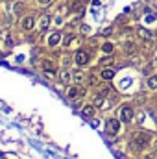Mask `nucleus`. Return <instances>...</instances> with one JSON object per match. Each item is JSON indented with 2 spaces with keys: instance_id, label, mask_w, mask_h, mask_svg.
Wrapping results in <instances>:
<instances>
[{
  "instance_id": "f257e3e1",
  "label": "nucleus",
  "mask_w": 157,
  "mask_h": 159,
  "mask_svg": "<svg viewBox=\"0 0 157 159\" xmlns=\"http://www.w3.org/2000/svg\"><path fill=\"white\" fill-rule=\"evenodd\" d=\"M150 141H152V135L148 133V131H139L135 137H133V141H131V150L133 152H142L148 144H150Z\"/></svg>"
},
{
  "instance_id": "f03ea898",
  "label": "nucleus",
  "mask_w": 157,
  "mask_h": 159,
  "mask_svg": "<svg viewBox=\"0 0 157 159\" xmlns=\"http://www.w3.org/2000/svg\"><path fill=\"white\" fill-rule=\"evenodd\" d=\"M118 129H120V120L117 119H109L105 122V131L109 133V135H117Z\"/></svg>"
},
{
  "instance_id": "7ed1b4c3",
  "label": "nucleus",
  "mask_w": 157,
  "mask_h": 159,
  "mask_svg": "<svg viewBox=\"0 0 157 159\" xmlns=\"http://www.w3.org/2000/svg\"><path fill=\"white\" fill-rule=\"evenodd\" d=\"M118 117L122 122H129V120L133 119V109L129 107V106H122L120 109H118Z\"/></svg>"
},
{
  "instance_id": "20e7f679",
  "label": "nucleus",
  "mask_w": 157,
  "mask_h": 159,
  "mask_svg": "<svg viewBox=\"0 0 157 159\" xmlns=\"http://www.w3.org/2000/svg\"><path fill=\"white\" fill-rule=\"evenodd\" d=\"M74 59H76V65H87V61H89V54H87L85 50H78L76 56H74Z\"/></svg>"
},
{
  "instance_id": "39448f33",
  "label": "nucleus",
  "mask_w": 157,
  "mask_h": 159,
  "mask_svg": "<svg viewBox=\"0 0 157 159\" xmlns=\"http://www.w3.org/2000/svg\"><path fill=\"white\" fill-rule=\"evenodd\" d=\"M34 24H35V19H34V17H24V19L20 20V26H22V30H26V32H30V30L34 28Z\"/></svg>"
},
{
  "instance_id": "423d86ee",
  "label": "nucleus",
  "mask_w": 157,
  "mask_h": 159,
  "mask_svg": "<svg viewBox=\"0 0 157 159\" xmlns=\"http://www.w3.org/2000/svg\"><path fill=\"white\" fill-rule=\"evenodd\" d=\"M67 94H69V98L76 100L78 96H83V94H85V91H83V89H79V87H70V89L67 91Z\"/></svg>"
},
{
  "instance_id": "0eeeda50",
  "label": "nucleus",
  "mask_w": 157,
  "mask_h": 159,
  "mask_svg": "<svg viewBox=\"0 0 157 159\" xmlns=\"http://www.w3.org/2000/svg\"><path fill=\"white\" fill-rule=\"evenodd\" d=\"M137 35H139L142 41H146V43H148V41H152V34H150L146 28H139V30H137Z\"/></svg>"
},
{
  "instance_id": "6e6552de",
  "label": "nucleus",
  "mask_w": 157,
  "mask_h": 159,
  "mask_svg": "<svg viewBox=\"0 0 157 159\" xmlns=\"http://www.w3.org/2000/svg\"><path fill=\"white\" fill-rule=\"evenodd\" d=\"M43 69H44V72H46V74H50V76L56 72L54 63H52V61H48V59H44V61H43Z\"/></svg>"
},
{
  "instance_id": "1a4fd4ad",
  "label": "nucleus",
  "mask_w": 157,
  "mask_h": 159,
  "mask_svg": "<svg viewBox=\"0 0 157 159\" xmlns=\"http://www.w3.org/2000/svg\"><path fill=\"white\" fill-rule=\"evenodd\" d=\"M81 115H83L85 119H92V117H94V106H83Z\"/></svg>"
},
{
  "instance_id": "9d476101",
  "label": "nucleus",
  "mask_w": 157,
  "mask_h": 159,
  "mask_svg": "<svg viewBox=\"0 0 157 159\" xmlns=\"http://www.w3.org/2000/svg\"><path fill=\"white\" fill-rule=\"evenodd\" d=\"M48 26H50V17L48 15H43L41 20H39V30L44 32V30H48Z\"/></svg>"
},
{
  "instance_id": "9b49d317",
  "label": "nucleus",
  "mask_w": 157,
  "mask_h": 159,
  "mask_svg": "<svg viewBox=\"0 0 157 159\" xmlns=\"http://www.w3.org/2000/svg\"><path fill=\"white\" fill-rule=\"evenodd\" d=\"M104 104H105V102H104V94L98 93V94L92 98V106H94V107H104Z\"/></svg>"
},
{
  "instance_id": "f8f14e48",
  "label": "nucleus",
  "mask_w": 157,
  "mask_h": 159,
  "mask_svg": "<svg viewBox=\"0 0 157 159\" xmlns=\"http://www.w3.org/2000/svg\"><path fill=\"white\" fill-rule=\"evenodd\" d=\"M70 78H72V76H70V72H69L67 69H63V70L59 72V80H61V83H69Z\"/></svg>"
},
{
  "instance_id": "ddd939ff",
  "label": "nucleus",
  "mask_w": 157,
  "mask_h": 159,
  "mask_svg": "<svg viewBox=\"0 0 157 159\" xmlns=\"http://www.w3.org/2000/svg\"><path fill=\"white\" fill-rule=\"evenodd\" d=\"M59 41H61V35H59L57 32H54V34H52V35L48 37V44H50V46H56V44H57Z\"/></svg>"
},
{
  "instance_id": "4468645a",
  "label": "nucleus",
  "mask_w": 157,
  "mask_h": 159,
  "mask_svg": "<svg viewBox=\"0 0 157 159\" xmlns=\"http://www.w3.org/2000/svg\"><path fill=\"white\" fill-rule=\"evenodd\" d=\"M115 78V70L113 69H104L102 70V80H113Z\"/></svg>"
},
{
  "instance_id": "2eb2a0df",
  "label": "nucleus",
  "mask_w": 157,
  "mask_h": 159,
  "mask_svg": "<svg viewBox=\"0 0 157 159\" xmlns=\"http://www.w3.org/2000/svg\"><path fill=\"white\" fill-rule=\"evenodd\" d=\"M124 48H126V52H128V54H129V56H131V54H135V52H137V46H135V44H133V43H126V46H124Z\"/></svg>"
},
{
  "instance_id": "dca6fc26",
  "label": "nucleus",
  "mask_w": 157,
  "mask_h": 159,
  "mask_svg": "<svg viewBox=\"0 0 157 159\" xmlns=\"http://www.w3.org/2000/svg\"><path fill=\"white\" fill-rule=\"evenodd\" d=\"M146 85H148V89H157V76H152L146 81Z\"/></svg>"
},
{
  "instance_id": "f3484780",
  "label": "nucleus",
  "mask_w": 157,
  "mask_h": 159,
  "mask_svg": "<svg viewBox=\"0 0 157 159\" xmlns=\"http://www.w3.org/2000/svg\"><path fill=\"white\" fill-rule=\"evenodd\" d=\"M102 50H104L105 54H111V52H113V44H111V43H105V44L102 46Z\"/></svg>"
},
{
  "instance_id": "a211bd4d",
  "label": "nucleus",
  "mask_w": 157,
  "mask_h": 159,
  "mask_svg": "<svg viewBox=\"0 0 157 159\" xmlns=\"http://www.w3.org/2000/svg\"><path fill=\"white\" fill-rule=\"evenodd\" d=\"M72 78H74V81H76V83H81V81H83V74H81V72H76V74H74V76H72Z\"/></svg>"
},
{
  "instance_id": "6ab92c4d",
  "label": "nucleus",
  "mask_w": 157,
  "mask_h": 159,
  "mask_svg": "<svg viewBox=\"0 0 157 159\" xmlns=\"http://www.w3.org/2000/svg\"><path fill=\"white\" fill-rule=\"evenodd\" d=\"M100 63H102V65H111V63H113V57H111V56H109V57H104Z\"/></svg>"
},
{
  "instance_id": "aec40b11",
  "label": "nucleus",
  "mask_w": 157,
  "mask_h": 159,
  "mask_svg": "<svg viewBox=\"0 0 157 159\" xmlns=\"http://www.w3.org/2000/svg\"><path fill=\"white\" fill-rule=\"evenodd\" d=\"M72 39H74V35H67V37H65V44H70Z\"/></svg>"
},
{
  "instance_id": "412c9836",
  "label": "nucleus",
  "mask_w": 157,
  "mask_h": 159,
  "mask_svg": "<svg viewBox=\"0 0 157 159\" xmlns=\"http://www.w3.org/2000/svg\"><path fill=\"white\" fill-rule=\"evenodd\" d=\"M113 32V28H105V30H102V35H109Z\"/></svg>"
},
{
  "instance_id": "4be33fe9",
  "label": "nucleus",
  "mask_w": 157,
  "mask_h": 159,
  "mask_svg": "<svg viewBox=\"0 0 157 159\" xmlns=\"http://www.w3.org/2000/svg\"><path fill=\"white\" fill-rule=\"evenodd\" d=\"M142 159H155V154H144Z\"/></svg>"
},
{
  "instance_id": "5701e85b",
  "label": "nucleus",
  "mask_w": 157,
  "mask_h": 159,
  "mask_svg": "<svg viewBox=\"0 0 157 159\" xmlns=\"http://www.w3.org/2000/svg\"><path fill=\"white\" fill-rule=\"evenodd\" d=\"M81 32L83 34H89V26H81Z\"/></svg>"
},
{
  "instance_id": "b1692460",
  "label": "nucleus",
  "mask_w": 157,
  "mask_h": 159,
  "mask_svg": "<svg viewBox=\"0 0 157 159\" xmlns=\"http://www.w3.org/2000/svg\"><path fill=\"white\" fill-rule=\"evenodd\" d=\"M41 4H44V6H46V4H50V2H52V0H39Z\"/></svg>"
},
{
  "instance_id": "393cba45",
  "label": "nucleus",
  "mask_w": 157,
  "mask_h": 159,
  "mask_svg": "<svg viewBox=\"0 0 157 159\" xmlns=\"http://www.w3.org/2000/svg\"><path fill=\"white\" fill-rule=\"evenodd\" d=\"M154 152H155V154H157V139H155V141H154Z\"/></svg>"
},
{
  "instance_id": "a878e982",
  "label": "nucleus",
  "mask_w": 157,
  "mask_h": 159,
  "mask_svg": "<svg viewBox=\"0 0 157 159\" xmlns=\"http://www.w3.org/2000/svg\"><path fill=\"white\" fill-rule=\"evenodd\" d=\"M118 157H120V159H124V157H122V156H118Z\"/></svg>"
}]
</instances>
